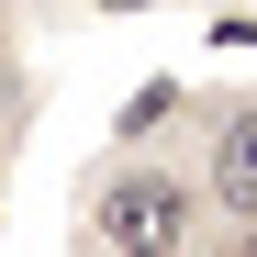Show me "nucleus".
Segmentation results:
<instances>
[{
  "mask_svg": "<svg viewBox=\"0 0 257 257\" xmlns=\"http://www.w3.org/2000/svg\"><path fill=\"white\" fill-rule=\"evenodd\" d=\"M190 224H201V201H190L179 168H112L101 201H90V235H101L112 257H179Z\"/></svg>",
  "mask_w": 257,
  "mask_h": 257,
  "instance_id": "f257e3e1",
  "label": "nucleus"
},
{
  "mask_svg": "<svg viewBox=\"0 0 257 257\" xmlns=\"http://www.w3.org/2000/svg\"><path fill=\"white\" fill-rule=\"evenodd\" d=\"M212 201H235L246 224H257V112H224V135H212Z\"/></svg>",
  "mask_w": 257,
  "mask_h": 257,
  "instance_id": "f03ea898",
  "label": "nucleus"
},
{
  "mask_svg": "<svg viewBox=\"0 0 257 257\" xmlns=\"http://www.w3.org/2000/svg\"><path fill=\"white\" fill-rule=\"evenodd\" d=\"M235 257H257V224H246V235H235Z\"/></svg>",
  "mask_w": 257,
  "mask_h": 257,
  "instance_id": "20e7f679",
  "label": "nucleus"
},
{
  "mask_svg": "<svg viewBox=\"0 0 257 257\" xmlns=\"http://www.w3.org/2000/svg\"><path fill=\"white\" fill-rule=\"evenodd\" d=\"M101 12H157V0H101Z\"/></svg>",
  "mask_w": 257,
  "mask_h": 257,
  "instance_id": "7ed1b4c3",
  "label": "nucleus"
}]
</instances>
